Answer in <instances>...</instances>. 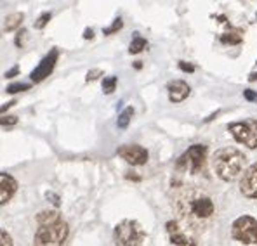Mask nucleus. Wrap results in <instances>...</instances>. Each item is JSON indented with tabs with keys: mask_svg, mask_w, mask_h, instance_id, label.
<instances>
[{
	"mask_svg": "<svg viewBox=\"0 0 257 246\" xmlns=\"http://www.w3.org/2000/svg\"><path fill=\"white\" fill-rule=\"evenodd\" d=\"M176 212L190 229H203L216 214V205L209 194L200 189H183L176 196Z\"/></svg>",
	"mask_w": 257,
	"mask_h": 246,
	"instance_id": "obj_1",
	"label": "nucleus"
},
{
	"mask_svg": "<svg viewBox=\"0 0 257 246\" xmlns=\"http://www.w3.org/2000/svg\"><path fill=\"white\" fill-rule=\"evenodd\" d=\"M212 165L219 179H223L224 182H231L243 170L245 156L237 148H223L216 151L212 158Z\"/></svg>",
	"mask_w": 257,
	"mask_h": 246,
	"instance_id": "obj_2",
	"label": "nucleus"
},
{
	"mask_svg": "<svg viewBox=\"0 0 257 246\" xmlns=\"http://www.w3.org/2000/svg\"><path fill=\"white\" fill-rule=\"evenodd\" d=\"M68 232H70L68 224L63 218L52 224L38 226L35 234V246H64Z\"/></svg>",
	"mask_w": 257,
	"mask_h": 246,
	"instance_id": "obj_3",
	"label": "nucleus"
},
{
	"mask_svg": "<svg viewBox=\"0 0 257 246\" xmlns=\"http://www.w3.org/2000/svg\"><path fill=\"white\" fill-rule=\"evenodd\" d=\"M145 238V231L136 220H122L113 231L116 246H143Z\"/></svg>",
	"mask_w": 257,
	"mask_h": 246,
	"instance_id": "obj_4",
	"label": "nucleus"
},
{
	"mask_svg": "<svg viewBox=\"0 0 257 246\" xmlns=\"http://www.w3.org/2000/svg\"><path fill=\"white\" fill-rule=\"evenodd\" d=\"M231 238L243 245H257V220L250 215H241L231 226Z\"/></svg>",
	"mask_w": 257,
	"mask_h": 246,
	"instance_id": "obj_5",
	"label": "nucleus"
},
{
	"mask_svg": "<svg viewBox=\"0 0 257 246\" xmlns=\"http://www.w3.org/2000/svg\"><path fill=\"white\" fill-rule=\"evenodd\" d=\"M205 161H207V146L195 144L177 160V169L190 170L191 173H200L205 169Z\"/></svg>",
	"mask_w": 257,
	"mask_h": 246,
	"instance_id": "obj_6",
	"label": "nucleus"
},
{
	"mask_svg": "<svg viewBox=\"0 0 257 246\" xmlns=\"http://www.w3.org/2000/svg\"><path fill=\"white\" fill-rule=\"evenodd\" d=\"M235 140L249 149L257 148V120H245V122H235L228 127Z\"/></svg>",
	"mask_w": 257,
	"mask_h": 246,
	"instance_id": "obj_7",
	"label": "nucleus"
},
{
	"mask_svg": "<svg viewBox=\"0 0 257 246\" xmlns=\"http://www.w3.org/2000/svg\"><path fill=\"white\" fill-rule=\"evenodd\" d=\"M165 229L169 234V246H196L195 238L188 231H184L177 220L167 222Z\"/></svg>",
	"mask_w": 257,
	"mask_h": 246,
	"instance_id": "obj_8",
	"label": "nucleus"
},
{
	"mask_svg": "<svg viewBox=\"0 0 257 246\" xmlns=\"http://www.w3.org/2000/svg\"><path fill=\"white\" fill-rule=\"evenodd\" d=\"M58 56H59V52H58V49H52L49 54H47L46 58L42 59L40 62H38V66L35 68L33 71H32V82H35V83H38V82H42V80H46L47 77H49L52 71H54V68H56V61H58Z\"/></svg>",
	"mask_w": 257,
	"mask_h": 246,
	"instance_id": "obj_9",
	"label": "nucleus"
},
{
	"mask_svg": "<svg viewBox=\"0 0 257 246\" xmlns=\"http://www.w3.org/2000/svg\"><path fill=\"white\" fill-rule=\"evenodd\" d=\"M118 156H120L122 160H125L128 165H145L148 161L149 154L145 148L141 146H137V144H128V146H122L118 148Z\"/></svg>",
	"mask_w": 257,
	"mask_h": 246,
	"instance_id": "obj_10",
	"label": "nucleus"
},
{
	"mask_svg": "<svg viewBox=\"0 0 257 246\" xmlns=\"http://www.w3.org/2000/svg\"><path fill=\"white\" fill-rule=\"evenodd\" d=\"M240 193L245 198L257 200V163L250 165L249 169L243 172L240 181Z\"/></svg>",
	"mask_w": 257,
	"mask_h": 246,
	"instance_id": "obj_11",
	"label": "nucleus"
},
{
	"mask_svg": "<svg viewBox=\"0 0 257 246\" xmlns=\"http://www.w3.org/2000/svg\"><path fill=\"white\" fill-rule=\"evenodd\" d=\"M167 91H169V99L172 103H183L184 99L190 95L191 89L184 80H174V82L169 83Z\"/></svg>",
	"mask_w": 257,
	"mask_h": 246,
	"instance_id": "obj_12",
	"label": "nucleus"
},
{
	"mask_svg": "<svg viewBox=\"0 0 257 246\" xmlns=\"http://www.w3.org/2000/svg\"><path fill=\"white\" fill-rule=\"evenodd\" d=\"M17 189V182L9 173H0V205L7 203L14 196Z\"/></svg>",
	"mask_w": 257,
	"mask_h": 246,
	"instance_id": "obj_13",
	"label": "nucleus"
},
{
	"mask_svg": "<svg viewBox=\"0 0 257 246\" xmlns=\"http://www.w3.org/2000/svg\"><path fill=\"white\" fill-rule=\"evenodd\" d=\"M61 220V215L54 210H46V212H40L37 215V222L38 226H44V224H52V222H58Z\"/></svg>",
	"mask_w": 257,
	"mask_h": 246,
	"instance_id": "obj_14",
	"label": "nucleus"
},
{
	"mask_svg": "<svg viewBox=\"0 0 257 246\" xmlns=\"http://www.w3.org/2000/svg\"><path fill=\"white\" fill-rule=\"evenodd\" d=\"M146 47H148V42H146V38L139 37V33H134V38H132V42H130V46H128V52H130V54H139V52H143Z\"/></svg>",
	"mask_w": 257,
	"mask_h": 246,
	"instance_id": "obj_15",
	"label": "nucleus"
},
{
	"mask_svg": "<svg viewBox=\"0 0 257 246\" xmlns=\"http://www.w3.org/2000/svg\"><path fill=\"white\" fill-rule=\"evenodd\" d=\"M21 21H23V14H21V13H14V14H11V16L5 17L4 30H5V31H13L14 28H17V26L21 25Z\"/></svg>",
	"mask_w": 257,
	"mask_h": 246,
	"instance_id": "obj_16",
	"label": "nucleus"
},
{
	"mask_svg": "<svg viewBox=\"0 0 257 246\" xmlns=\"http://www.w3.org/2000/svg\"><path fill=\"white\" fill-rule=\"evenodd\" d=\"M132 115H134V108H127L125 111H122L120 116H118V122H116L118 128H127L128 123H130V118H132Z\"/></svg>",
	"mask_w": 257,
	"mask_h": 246,
	"instance_id": "obj_17",
	"label": "nucleus"
},
{
	"mask_svg": "<svg viewBox=\"0 0 257 246\" xmlns=\"http://www.w3.org/2000/svg\"><path fill=\"white\" fill-rule=\"evenodd\" d=\"M221 42L223 44H226V46H238V44H241V35L240 33H233V31H229V33H224L223 37H221Z\"/></svg>",
	"mask_w": 257,
	"mask_h": 246,
	"instance_id": "obj_18",
	"label": "nucleus"
},
{
	"mask_svg": "<svg viewBox=\"0 0 257 246\" xmlns=\"http://www.w3.org/2000/svg\"><path fill=\"white\" fill-rule=\"evenodd\" d=\"M104 94H112L116 89V77H106L103 80V85H101Z\"/></svg>",
	"mask_w": 257,
	"mask_h": 246,
	"instance_id": "obj_19",
	"label": "nucleus"
},
{
	"mask_svg": "<svg viewBox=\"0 0 257 246\" xmlns=\"http://www.w3.org/2000/svg\"><path fill=\"white\" fill-rule=\"evenodd\" d=\"M30 83H21V82H16V83H11V85L5 89V91L9 92V94H17V92H25V91H30Z\"/></svg>",
	"mask_w": 257,
	"mask_h": 246,
	"instance_id": "obj_20",
	"label": "nucleus"
},
{
	"mask_svg": "<svg viewBox=\"0 0 257 246\" xmlns=\"http://www.w3.org/2000/svg\"><path fill=\"white\" fill-rule=\"evenodd\" d=\"M122 26H124V21H122L120 17H116V19L113 21V25H112V26H108V28H104V30H103V33H104V35H113V33L120 31Z\"/></svg>",
	"mask_w": 257,
	"mask_h": 246,
	"instance_id": "obj_21",
	"label": "nucleus"
},
{
	"mask_svg": "<svg viewBox=\"0 0 257 246\" xmlns=\"http://www.w3.org/2000/svg\"><path fill=\"white\" fill-rule=\"evenodd\" d=\"M50 17H52V14H50V13H44V14H42V16L37 19V23H35V28H37V30L44 28V26H46L47 23L50 21Z\"/></svg>",
	"mask_w": 257,
	"mask_h": 246,
	"instance_id": "obj_22",
	"label": "nucleus"
},
{
	"mask_svg": "<svg viewBox=\"0 0 257 246\" xmlns=\"http://www.w3.org/2000/svg\"><path fill=\"white\" fill-rule=\"evenodd\" d=\"M17 123V118L13 115H7V116H0V125L2 127H13Z\"/></svg>",
	"mask_w": 257,
	"mask_h": 246,
	"instance_id": "obj_23",
	"label": "nucleus"
},
{
	"mask_svg": "<svg viewBox=\"0 0 257 246\" xmlns=\"http://www.w3.org/2000/svg\"><path fill=\"white\" fill-rule=\"evenodd\" d=\"M0 246H14L13 238L4 229H0Z\"/></svg>",
	"mask_w": 257,
	"mask_h": 246,
	"instance_id": "obj_24",
	"label": "nucleus"
},
{
	"mask_svg": "<svg viewBox=\"0 0 257 246\" xmlns=\"http://www.w3.org/2000/svg\"><path fill=\"white\" fill-rule=\"evenodd\" d=\"M179 68H181L184 73H193V71H195V66L191 64V62H186V61H179Z\"/></svg>",
	"mask_w": 257,
	"mask_h": 246,
	"instance_id": "obj_25",
	"label": "nucleus"
},
{
	"mask_svg": "<svg viewBox=\"0 0 257 246\" xmlns=\"http://www.w3.org/2000/svg\"><path fill=\"white\" fill-rule=\"evenodd\" d=\"M101 75H103V71L101 70H91L87 73V82H92V80H96V78L101 77Z\"/></svg>",
	"mask_w": 257,
	"mask_h": 246,
	"instance_id": "obj_26",
	"label": "nucleus"
},
{
	"mask_svg": "<svg viewBox=\"0 0 257 246\" xmlns=\"http://www.w3.org/2000/svg\"><path fill=\"white\" fill-rule=\"evenodd\" d=\"M243 97L247 99V101H257V92L247 89V91H243Z\"/></svg>",
	"mask_w": 257,
	"mask_h": 246,
	"instance_id": "obj_27",
	"label": "nucleus"
},
{
	"mask_svg": "<svg viewBox=\"0 0 257 246\" xmlns=\"http://www.w3.org/2000/svg\"><path fill=\"white\" fill-rule=\"evenodd\" d=\"M16 75H19V66H14V68H11V70L5 73V78H14Z\"/></svg>",
	"mask_w": 257,
	"mask_h": 246,
	"instance_id": "obj_28",
	"label": "nucleus"
},
{
	"mask_svg": "<svg viewBox=\"0 0 257 246\" xmlns=\"http://www.w3.org/2000/svg\"><path fill=\"white\" fill-rule=\"evenodd\" d=\"M25 35H26L25 30H21V31L16 35V46L17 47H23V37H25Z\"/></svg>",
	"mask_w": 257,
	"mask_h": 246,
	"instance_id": "obj_29",
	"label": "nucleus"
},
{
	"mask_svg": "<svg viewBox=\"0 0 257 246\" xmlns=\"http://www.w3.org/2000/svg\"><path fill=\"white\" fill-rule=\"evenodd\" d=\"M47 200H50V203H52V205H56V206L59 205V196H58V194L47 193Z\"/></svg>",
	"mask_w": 257,
	"mask_h": 246,
	"instance_id": "obj_30",
	"label": "nucleus"
},
{
	"mask_svg": "<svg viewBox=\"0 0 257 246\" xmlns=\"http://www.w3.org/2000/svg\"><path fill=\"white\" fill-rule=\"evenodd\" d=\"M14 104H16V101H9V103H5L4 106H0V115H2V113H5V111H7L11 106H14Z\"/></svg>",
	"mask_w": 257,
	"mask_h": 246,
	"instance_id": "obj_31",
	"label": "nucleus"
},
{
	"mask_svg": "<svg viewBox=\"0 0 257 246\" xmlns=\"http://www.w3.org/2000/svg\"><path fill=\"white\" fill-rule=\"evenodd\" d=\"M83 37L87 38V40H89V38H92V30H91V28L85 30V33H83Z\"/></svg>",
	"mask_w": 257,
	"mask_h": 246,
	"instance_id": "obj_32",
	"label": "nucleus"
},
{
	"mask_svg": "<svg viewBox=\"0 0 257 246\" xmlns=\"http://www.w3.org/2000/svg\"><path fill=\"white\" fill-rule=\"evenodd\" d=\"M257 80V73H250V77H249V82H256Z\"/></svg>",
	"mask_w": 257,
	"mask_h": 246,
	"instance_id": "obj_33",
	"label": "nucleus"
},
{
	"mask_svg": "<svg viewBox=\"0 0 257 246\" xmlns=\"http://www.w3.org/2000/svg\"><path fill=\"white\" fill-rule=\"evenodd\" d=\"M134 68H136V70H141L143 64H141V62H139V61H137V62H134Z\"/></svg>",
	"mask_w": 257,
	"mask_h": 246,
	"instance_id": "obj_34",
	"label": "nucleus"
}]
</instances>
